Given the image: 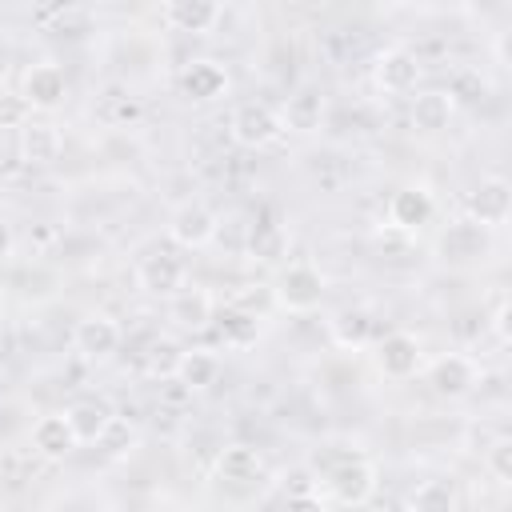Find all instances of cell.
Here are the masks:
<instances>
[{"mask_svg":"<svg viewBox=\"0 0 512 512\" xmlns=\"http://www.w3.org/2000/svg\"><path fill=\"white\" fill-rule=\"evenodd\" d=\"M512 212V184L504 176H484L468 196V220L496 232Z\"/></svg>","mask_w":512,"mask_h":512,"instance_id":"52a82bcc","label":"cell"},{"mask_svg":"<svg viewBox=\"0 0 512 512\" xmlns=\"http://www.w3.org/2000/svg\"><path fill=\"white\" fill-rule=\"evenodd\" d=\"M108 120H112V124H132V120H140V104H136V100H128V96H116V104H112Z\"/></svg>","mask_w":512,"mask_h":512,"instance_id":"d6a6232c","label":"cell"},{"mask_svg":"<svg viewBox=\"0 0 512 512\" xmlns=\"http://www.w3.org/2000/svg\"><path fill=\"white\" fill-rule=\"evenodd\" d=\"M180 356H184L180 344H172V340H152V348H148V376H160V380L176 376Z\"/></svg>","mask_w":512,"mask_h":512,"instance_id":"4316f807","label":"cell"},{"mask_svg":"<svg viewBox=\"0 0 512 512\" xmlns=\"http://www.w3.org/2000/svg\"><path fill=\"white\" fill-rule=\"evenodd\" d=\"M452 112H456V100L444 88H428V92L412 96V124L420 132H444Z\"/></svg>","mask_w":512,"mask_h":512,"instance_id":"7402d4cb","label":"cell"},{"mask_svg":"<svg viewBox=\"0 0 512 512\" xmlns=\"http://www.w3.org/2000/svg\"><path fill=\"white\" fill-rule=\"evenodd\" d=\"M0 512H4V508H0Z\"/></svg>","mask_w":512,"mask_h":512,"instance_id":"8d00e7d4","label":"cell"},{"mask_svg":"<svg viewBox=\"0 0 512 512\" xmlns=\"http://www.w3.org/2000/svg\"><path fill=\"white\" fill-rule=\"evenodd\" d=\"M136 284L148 292V296H176L184 284H188V268L184 260L172 252V248H156L148 256H140L136 264Z\"/></svg>","mask_w":512,"mask_h":512,"instance_id":"3957f363","label":"cell"},{"mask_svg":"<svg viewBox=\"0 0 512 512\" xmlns=\"http://www.w3.org/2000/svg\"><path fill=\"white\" fill-rule=\"evenodd\" d=\"M420 364H424V348H420V336L412 332H388L376 344V368L388 380H412Z\"/></svg>","mask_w":512,"mask_h":512,"instance_id":"8992f818","label":"cell"},{"mask_svg":"<svg viewBox=\"0 0 512 512\" xmlns=\"http://www.w3.org/2000/svg\"><path fill=\"white\" fill-rule=\"evenodd\" d=\"M28 116H32V108L20 92H0V128H24Z\"/></svg>","mask_w":512,"mask_h":512,"instance_id":"f1b7e54d","label":"cell"},{"mask_svg":"<svg viewBox=\"0 0 512 512\" xmlns=\"http://www.w3.org/2000/svg\"><path fill=\"white\" fill-rule=\"evenodd\" d=\"M456 508H460V496L452 480H420L404 500V512H456Z\"/></svg>","mask_w":512,"mask_h":512,"instance_id":"d4e9b609","label":"cell"},{"mask_svg":"<svg viewBox=\"0 0 512 512\" xmlns=\"http://www.w3.org/2000/svg\"><path fill=\"white\" fill-rule=\"evenodd\" d=\"M260 468H264L260 452L248 448V444H228V448L216 456V476L228 480V484H252V480L260 476Z\"/></svg>","mask_w":512,"mask_h":512,"instance_id":"cb8c5ba5","label":"cell"},{"mask_svg":"<svg viewBox=\"0 0 512 512\" xmlns=\"http://www.w3.org/2000/svg\"><path fill=\"white\" fill-rule=\"evenodd\" d=\"M160 16H164V24H168L172 32L204 36V32H212V28L220 24L224 8H220L216 0H168Z\"/></svg>","mask_w":512,"mask_h":512,"instance_id":"9a60e30c","label":"cell"},{"mask_svg":"<svg viewBox=\"0 0 512 512\" xmlns=\"http://www.w3.org/2000/svg\"><path fill=\"white\" fill-rule=\"evenodd\" d=\"M284 512H328V500L320 492H292L284 500Z\"/></svg>","mask_w":512,"mask_h":512,"instance_id":"4dcf8cb0","label":"cell"},{"mask_svg":"<svg viewBox=\"0 0 512 512\" xmlns=\"http://www.w3.org/2000/svg\"><path fill=\"white\" fill-rule=\"evenodd\" d=\"M64 140H60V128L48 124V120H28L20 128V156L24 164H52L60 156Z\"/></svg>","mask_w":512,"mask_h":512,"instance_id":"d6986e66","label":"cell"},{"mask_svg":"<svg viewBox=\"0 0 512 512\" xmlns=\"http://www.w3.org/2000/svg\"><path fill=\"white\" fill-rule=\"evenodd\" d=\"M484 468L492 472L496 484H512V440H508V436H500V440L488 444V452H484Z\"/></svg>","mask_w":512,"mask_h":512,"instance_id":"83f0119b","label":"cell"},{"mask_svg":"<svg viewBox=\"0 0 512 512\" xmlns=\"http://www.w3.org/2000/svg\"><path fill=\"white\" fill-rule=\"evenodd\" d=\"M488 244H492L488 228H480L476 220H456L440 236V256L444 260H476V256H488Z\"/></svg>","mask_w":512,"mask_h":512,"instance_id":"e0dca14e","label":"cell"},{"mask_svg":"<svg viewBox=\"0 0 512 512\" xmlns=\"http://www.w3.org/2000/svg\"><path fill=\"white\" fill-rule=\"evenodd\" d=\"M32 448H36L44 460H64V456H72L80 444H76V436H72L64 412H44V416L32 424Z\"/></svg>","mask_w":512,"mask_h":512,"instance_id":"ac0fdd59","label":"cell"},{"mask_svg":"<svg viewBox=\"0 0 512 512\" xmlns=\"http://www.w3.org/2000/svg\"><path fill=\"white\" fill-rule=\"evenodd\" d=\"M8 68H12V52L0 44V84H4V76H8Z\"/></svg>","mask_w":512,"mask_h":512,"instance_id":"e575fe53","label":"cell"},{"mask_svg":"<svg viewBox=\"0 0 512 512\" xmlns=\"http://www.w3.org/2000/svg\"><path fill=\"white\" fill-rule=\"evenodd\" d=\"M180 92L188 100H196V104H208V100L228 92V68L220 60H192L180 72Z\"/></svg>","mask_w":512,"mask_h":512,"instance_id":"2e32d148","label":"cell"},{"mask_svg":"<svg viewBox=\"0 0 512 512\" xmlns=\"http://www.w3.org/2000/svg\"><path fill=\"white\" fill-rule=\"evenodd\" d=\"M492 336L500 340V344H508L512 340V324H508V296H496V308H492Z\"/></svg>","mask_w":512,"mask_h":512,"instance_id":"1f68e13d","label":"cell"},{"mask_svg":"<svg viewBox=\"0 0 512 512\" xmlns=\"http://www.w3.org/2000/svg\"><path fill=\"white\" fill-rule=\"evenodd\" d=\"M20 96H24L28 108H36V112H52V108H60L64 96H68V76H64V68L52 64V60L32 64V68L24 72V88H20Z\"/></svg>","mask_w":512,"mask_h":512,"instance_id":"30bf717a","label":"cell"},{"mask_svg":"<svg viewBox=\"0 0 512 512\" xmlns=\"http://www.w3.org/2000/svg\"><path fill=\"white\" fill-rule=\"evenodd\" d=\"M380 488V476H376V464L364 460V456H348L340 460L328 476H324V500H336L340 508H364Z\"/></svg>","mask_w":512,"mask_h":512,"instance_id":"7a4b0ae2","label":"cell"},{"mask_svg":"<svg viewBox=\"0 0 512 512\" xmlns=\"http://www.w3.org/2000/svg\"><path fill=\"white\" fill-rule=\"evenodd\" d=\"M100 444H104V452H108V456H124V452H132V444H136V432H132V428H124L120 420H112V428L100 436Z\"/></svg>","mask_w":512,"mask_h":512,"instance_id":"f546056e","label":"cell"},{"mask_svg":"<svg viewBox=\"0 0 512 512\" xmlns=\"http://www.w3.org/2000/svg\"><path fill=\"white\" fill-rule=\"evenodd\" d=\"M212 324L220 328V344H224V348H236V352L252 348L256 336H260V316H256V312H244V308H236V304H228L224 312H216Z\"/></svg>","mask_w":512,"mask_h":512,"instance_id":"ffe728a7","label":"cell"},{"mask_svg":"<svg viewBox=\"0 0 512 512\" xmlns=\"http://www.w3.org/2000/svg\"><path fill=\"white\" fill-rule=\"evenodd\" d=\"M372 80L384 96H408L420 84V60L408 48H384L372 64Z\"/></svg>","mask_w":512,"mask_h":512,"instance_id":"ba28073f","label":"cell"},{"mask_svg":"<svg viewBox=\"0 0 512 512\" xmlns=\"http://www.w3.org/2000/svg\"><path fill=\"white\" fill-rule=\"evenodd\" d=\"M432 216H436V200H432V192L424 184H404L388 200V220L400 232H420Z\"/></svg>","mask_w":512,"mask_h":512,"instance_id":"7c38bea8","label":"cell"},{"mask_svg":"<svg viewBox=\"0 0 512 512\" xmlns=\"http://www.w3.org/2000/svg\"><path fill=\"white\" fill-rule=\"evenodd\" d=\"M12 244H16V240H12V228L0 220V260H8V256H12Z\"/></svg>","mask_w":512,"mask_h":512,"instance_id":"836d02e7","label":"cell"},{"mask_svg":"<svg viewBox=\"0 0 512 512\" xmlns=\"http://www.w3.org/2000/svg\"><path fill=\"white\" fill-rule=\"evenodd\" d=\"M428 384H432L436 396H448V400L468 396L472 384H476V360L464 356V352H444L428 364Z\"/></svg>","mask_w":512,"mask_h":512,"instance_id":"8fae6325","label":"cell"},{"mask_svg":"<svg viewBox=\"0 0 512 512\" xmlns=\"http://www.w3.org/2000/svg\"><path fill=\"white\" fill-rule=\"evenodd\" d=\"M324 120V96L316 88H300L284 100V112H280V124L292 128V132H316Z\"/></svg>","mask_w":512,"mask_h":512,"instance_id":"44dd1931","label":"cell"},{"mask_svg":"<svg viewBox=\"0 0 512 512\" xmlns=\"http://www.w3.org/2000/svg\"><path fill=\"white\" fill-rule=\"evenodd\" d=\"M0 300H4V288H0Z\"/></svg>","mask_w":512,"mask_h":512,"instance_id":"d590c367","label":"cell"},{"mask_svg":"<svg viewBox=\"0 0 512 512\" xmlns=\"http://www.w3.org/2000/svg\"><path fill=\"white\" fill-rule=\"evenodd\" d=\"M120 340H124L120 324H116L112 316H104V312H88V316L76 320V328H72V344H76V352H80L84 360H108V356L120 348Z\"/></svg>","mask_w":512,"mask_h":512,"instance_id":"9c48e42d","label":"cell"},{"mask_svg":"<svg viewBox=\"0 0 512 512\" xmlns=\"http://www.w3.org/2000/svg\"><path fill=\"white\" fill-rule=\"evenodd\" d=\"M212 316H216V300L208 288L200 284H184L172 300H168V320L180 328V332H204L212 328Z\"/></svg>","mask_w":512,"mask_h":512,"instance_id":"4fadbf2b","label":"cell"},{"mask_svg":"<svg viewBox=\"0 0 512 512\" xmlns=\"http://www.w3.org/2000/svg\"><path fill=\"white\" fill-rule=\"evenodd\" d=\"M216 376H220V360L212 356V352H184L180 356V364H176V384L180 388H188V392H200V388H208V384H216Z\"/></svg>","mask_w":512,"mask_h":512,"instance_id":"484cf974","label":"cell"},{"mask_svg":"<svg viewBox=\"0 0 512 512\" xmlns=\"http://www.w3.org/2000/svg\"><path fill=\"white\" fill-rule=\"evenodd\" d=\"M64 420H68L76 444H100V436L112 428L116 412H112V404L104 396H84V400H72L64 408Z\"/></svg>","mask_w":512,"mask_h":512,"instance_id":"5bb4252c","label":"cell"},{"mask_svg":"<svg viewBox=\"0 0 512 512\" xmlns=\"http://www.w3.org/2000/svg\"><path fill=\"white\" fill-rule=\"evenodd\" d=\"M328 284H324V272L308 260H296V264H284L276 284H272V300L292 312V316H304V312H316L320 300H324Z\"/></svg>","mask_w":512,"mask_h":512,"instance_id":"6da1fadb","label":"cell"},{"mask_svg":"<svg viewBox=\"0 0 512 512\" xmlns=\"http://www.w3.org/2000/svg\"><path fill=\"white\" fill-rule=\"evenodd\" d=\"M216 232H220V220L204 200H184L168 220V236L180 248H204L216 240Z\"/></svg>","mask_w":512,"mask_h":512,"instance_id":"5b68a950","label":"cell"},{"mask_svg":"<svg viewBox=\"0 0 512 512\" xmlns=\"http://www.w3.org/2000/svg\"><path fill=\"white\" fill-rule=\"evenodd\" d=\"M228 132L240 148H268L284 136V124L280 112H272L268 104H240L228 120Z\"/></svg>","mask_w":512,"mask_h":512,"instance_id":"277c9868","label":"cell"},{"mask_svg":"<svg viewBox=\"0 0 512 512\" xmlns=\"http://www.w3.org/2000/svg\"><path fill=\"white\" fill-rule=\"evenodd\" d=\"M328 336H332L336 348L356 352V348H364L368 336H372V316H368L364 308H340V312L328 320Z\"/></svg>","mask_w":512,"mask_h":512,"instance_id":"603a6c76","label":"cell"}]
</instances>
